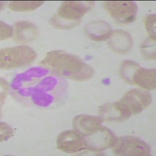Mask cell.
<instances>
[{"mask_svg": "<svg viewBox=\"0 0 156 156\" xmlns=\"http://www.w3.org/2000/svg\"><path fill=\"white\" fill-rule=\"evenodd\" d=\"M156 16L154 14L147 15L144 20L146 30L150 35V38L155 40L156 33H155V24H156Z\"/></svg>", "mask_w": 156, "mask_h": 156, "instance_id": "19", "label": "cell"}, {"mask_svg": "<svg viewBox=\"0 0 156 156\" xmlns=\"http://www.w3.org/2000/svg\"><path fill=\"white\" fill-rule=\"evenodd\" d=\"M140 51L143 56L147 59L151 60L155 58V40L147 38L140 46Z\"/></svg>", "mask_w": 156, "mask_h": 156, "instance_id": "16", "label": "cell"}, {"mask_svg": "<svg viewBox=\"0 0 156 156\" xmlns=\"http://www.w3.org/2000/svg\"><path fill=\"white\" fill-rule=\"evenodd\" d=\"M0 40L3 41L9 38L13 34V29L9 25L6 24L4 22L0 23Z\"/></svg>", "mask_w": 156, "mask_h": 156, "instance_id": "21", "label": "cell"}, {"mask_svg": "<svg viewBox=\"0 0 156 156\" xmlns=\"http://www.w3.org/2000/svg\"><path fill=\"white\" fill-rule=\"evenodd\" d=\"M50 23L56 29L65 30V29H70L76 27V25L79 23V20H77V21L67 20L60 17L58 15H55L50 20Z\"/></svg>", "mask_w": 156, "mask_h": 156, "instance_id": "17", "label": "cell"}, {"mask_svg": "<svg viewBox=\"0 0 156 156\" xmlns=\"http://www.w3.org/2000/svg\"><path fill=\"white\" fill-rule=\"evenodd\" d=\"M56 144L59 150L68 154L80 152L87 148L81 135L73 130L62 132L57 137Z\"/></svg>", "mask_w": 156, "mask_h": 156, "instance_id": "8", "label": "cell"}, {"mask_svg": "<svg viewBox=\"0 0 156 156\" xmlns=\"http://www.w3.org/2000/svg\"><path fill=\"white\" fill-rule=\"evenodd\" d=\"M86 35L90 39L95 41H101L108 39L112 30L107 22L102 20H95L87 23L84 28Z\"/></svg>", "mask_w": 156, "mask_h": 156, "instance_id": "13", "label": "cell"}, {"mask_svg": "<svg viewBox=\"0 0 156 156\" xmlns=\"http://www.w3.org/2000/svg\"><path fill=\"white\" fill-rule=\"evenodd\" d=\"M87 148L99 151L114 147L117 142L116 136L110 129L101 126L98 130L87 136H84Z\"/></svg>", "mask_w": 156, "mask_h": 156, "instance_id": "6", "label": "cell"}, {"mask_svg": "<svg viewBox=\"0 0 156 156\" xmlns=\"http://www.w3.org/2000/svg\"><path fill=\"white\" fill-rule=\"evenodd\" d=\"M44 1H12L9 8L16 12H30L41 6Z\"/></svg>", "mask_w": 156, "mask_h": 156, "instance_id": "15", "label": "cell"}, {"mask_svg": "<svg viewBox=\"0 0 156 156\" xmlns=\"http://www.w3.org/2000/svg\"><path fill=\"white\" fill-rule=\"evenodd\" d=\"M94 2L90 1H64L58 8V16L67 20L77 21L91 10Z\"/></svg>", "mask_w": 156, "mask_h": 156, "instance_id": "7", "label": "cell"}, {"mask_svg": "<svg viewBox=\"0 0 156 156\" xmlns=\"http://www.w3.org/2000/svg\"><path fill=\"white\" fill-rule=\"evenodd\" d=\"M138 66V64L133 61H125L122 62L120 69V75L122 79L127 83H130L132 74Z\"/></svg>", "mask_w": 156, "mask_h": 156, "instance_id": "18", "label": "cell"}, {"mask_svg": "<svg viewBox=\"0 0 156 156\" xmlns=\"http://www.w3.org/2000/svg\"><path fill=\"white\" fill-rule=\"evenodd\" d=\"M100 118L102 121L117 122L126 120L131 114L120 102L107 103L99 109Z\"/></svg>", "mask_w": 156, "mask_h": 156, "instance_id": "9", "label": "cell"}, {"mask_svg": "<svg viewBox=\"0 0 156 156\" xmlns=\"http://www.w3.org/2000/svg\"><path fill=\"white\" fill-rule=\"evenodd\" d=\"M115 155L122 156H149L151 147L141 139L128 136L117 140L113 147Z\"/></svg>", "mask_w": 156, "mask_h": 156, "instance_id": "3", "label": "cell"}, {"mask_svg": "<svg viewBox=\"0 0 156 156\" xmlns=\"http://www.w3.org/2000/svg\"><path fill=\"white\" fill-rule=\"evenodd\" d=\"M0 80H1V102L2 103L9 92V86L2 78H1Z\"/></svg>", "mask_w": 156, "mask_h": 156, "instance_id": "22", "label": "cell"}, {"mask_svg": "<svg viewBox=\"0 0 156 156\" xmlns=\"http://www.w3.org/2000/svg\"><path fill=\"white\" fill-rule=\"evenodd\" d=\"M155 69H145L138 66L133 73L130 84H135L146 90H154L156 87Z\"/></svg>", "mask_w": 156, "mask_h": 156, "instance_id": "12", "label": "cell"}, {"mask_svg": "<svg viewBox=\"0 0 156 156\" xmlns=\"http://www.w3.org/2000/svg\"><path fill=\"white\" fill-rule=\"evenodd\" d=\"M104 7L115 20L122 24L132 23L136 19L137 6L132 1H106Z\"/></svg>", "mask_w": 156, "mask_h": 156, "instance_id": "4", "label": "cell"}, {"mask_svg": "<svg viewBox=\"0 0 156 156\" xmlns=\"http://www.w3.org/2000/svg\"><path fill=\"white\" fill-rule=\"evenodd\" d=\"M36 52L27 46H16L3 48L0 51V67L12 69L23 67L35 60Z\"/></svg>", "mask_w": 156, "mask_h": 156, "instance_id": "2", "label": "cell"}, {"mask_svg": "<svg viewBox=\"0 0 156 156\" xmlns=\"http://www.w3.org/2000/svg\"><path fill=\"white\" fill-rule=\"evenodd\" d=\"M13 135V131L12 128L8 124L3 122H0V140L1 141H5L8 139L10 138Z\"/></svg>", "mask_w": 156, "mask_h": 156, "instance_id": "20", "label": "cell"}, {"mask_svg": "<svg viewBox=\"0 0 156 156\" xmlns=\"http://www.w3.org/2000/svg\"><path fill=\"white\" fill-rule=\"evenodd\" d=\"M37 27L29 21H20L15 24L14 40L20 43L34 41L37 37Z\"/></svg>", "mask_w": 156, "mask_h": 156, "instance_id": "14", "label": "cell"}, {"mask_svg": "<svg viewBox=\"0 0 156 156\" xmlns=\"http://www.w3.org/2000/svg\"><path fill=\"white\" fill-rule=\"evenodd\" d=\"M102 120L100 117L80 115L73 119V126L81 136H87L94 133L101 127Z\"/></svg>", "mask_w": 156, "mask_h": 156, "instance_id": "10", "label": "cell"}, {"mask_svg": "<svg viewBox=\"0 0 156 156\" xmlns=\"http://www.w3.org/2000/svg\"><path fill=\"white\" fill-rule=\"evenodd\" d=\"M108 44L113 51L119 54H125L131 50L133 38L124 30H116L112 32L108 39Z\"/></svg>", "mask_w": 156, "mask_h": 156, "instance_id": "11", "label": "cell"}, {"mask_svg": "<svg viewBox=\"0 0 156 156\" xmlns=\"http://www.w3.org/2000/svg\"><path fill=\"white\" fill-rule=\"evenodd\" d=\"M151 95L147 90L133 89L129 90L119 101L131 115L139 114L151 102Z\"/></svg>", "mask_w": 156, "mask_h": 156, "instance_id": "5", "label": "cell"}, {"mask_svg": "<svg viewBox=\"0 0 156 156\" xmlns=\"http://www.w3.org/2000/svg\"><path fill=\"white\" fill-rule=\"evenodd\" d=\"M41 66L76 81H85L92 77L94 69L80 58L62 51L48 52Z\"/></svg>", "mask_w": 156, "mask_h": 156, "instance_id": "1", "label": "cell"}]
</instances>
